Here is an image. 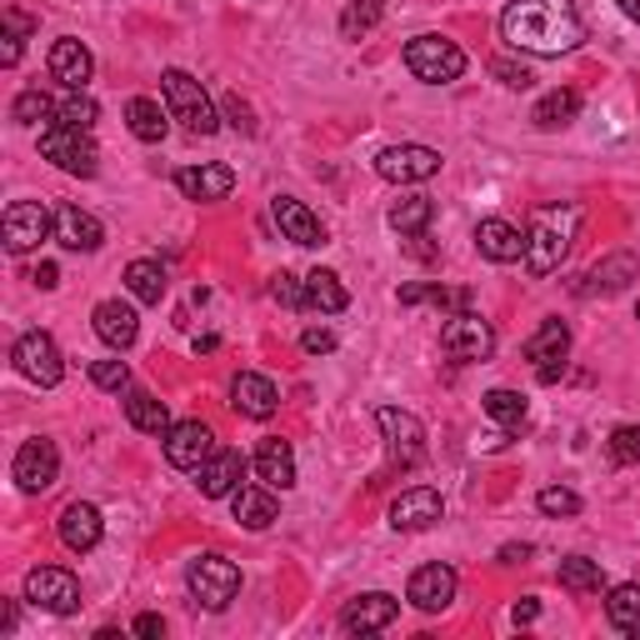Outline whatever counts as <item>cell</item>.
<instances>
[{"instance_id":"d4e9b609","label":"cell","mask_w":640,"mask_h":640,"mask_svg":"<svg viewBox=\"0 0 640 640\" xmlns=\"http://www.w3.org/2000/svg\"><path fill=\"white\" fill-rule=\"evenodd\" d=\"M96 336L105 340V346L121 356V350L135 346V336H141V321H135V305L125 301H101L96 305Z\"/></svg>"},{"instance_id":"7dc6e473","label":"cell","mask_w":640,"mask_h":640,"mask_svg":"<svg viewBox=\"0 0 640 640\" xmlns=\"http://www.w3.org/2000/svg\"><path fill=\"white\" fill-rule=\"evenodd\" d=\"M491 76L501 80V86H510V90H526L530 80H536L526 66H516V60H491Z\"/></svg>"},{"instance_id":"30bf717a","label":"cell","mask_w":640,"mask_h":640,"mask_svg":"<svg viewBox=\"0 0 640 640\" xmlns=\"http://www.w3.org/2000/svg\"><path fill=\"white\" fill-rule=\"evenodd\" d=\"M0 236H5V250H11V256H25V250H35L41 240L56 236V215L45 211L41 201H15L11 211H5V221H0Z\"/></svg>"},{"instance_id":"7402d4cb","label":"cell","mask_w":640,"mask_h":640,"mask_svg":"<svg viewBox=\"0 0 640 640\" xmlns=\"http://www.w3.org/2000/svg\"><path fill=\"white\" fill-rule=\"evenodd\" d=\"M475 250H481L485 260H495V266H510V260L526 256V236H520L510 221L491 215V221L475 225Z\"/></svg>"},{"instance_id":"9c48e42d","label":"cell","mask_w":640,"mask_h":640,"mask_svg":"<svg viewBox=\"0 0 640 640\" xmlns=\"http://www.w3.org/2000/svg\"><path fill=\"white\" fill-rule=\"evenodd\" d=\"M25 600L41 610H50V616H76L80 610V581L70 571H60V565H35L31 575H25Z\"/></svg>"},{"instance_id":"ba28073f","label":"cell","mask_w":640,"mask_h":640,"mask_svg":"<svg viewBox=\"0 0 640 640\" xmlns=\"http://www.w3.org/2000/svg\"><path fill=\"white\" fill-rule=\"evenodd\" d=\"M11 360H15V371L25 375V381H35V385H60V375H66V356H60V346L45 330H25L21 340H15V350H11Z\"/></svg>"},{"instance_id":"db71d44e","label":"cell","mask_w":640,"mask_h":640,"mask_svg":"<svg viewBox=\"0 0 640 640\" xmlns=\"http://www.w3.org/2000/svg\"><path fill=\"white\" fill-rule=\"evenodd\" d=\"M135 636H146V640L166 636V620H160V616H141V620H135Z\"/></svg>"},{"instance_id":"4fadbf2b","label":"cell","mask_w":640,"mask_h":640,"mask_svg":"<svg viewBox=\"0 0 640 640\" xmlns=\"http://www.w3.org/2000/svg\"><path fill=\"white\" fill-rule=\"evenodd\" d=\"M440 350L450 360H485L495 350V330L485 326L481 315L461 311V315H450L446 330H440Z\"/></svg>"},{"instance_id":"cb8c5ba5","label":"cell","mask_w":640,"mask_h":640,"mask_svg":"<svg viewBox=\"0 0 640 640\" xmlns=\"http://www.w3.org/2000/svg\"><path fill=\"white\" fill-rule=\"evenodd\" d=\"M256 475H260V485H270V491H291L295 485V450H291V440H281V436H266L256 446Z\"/></svg>"},{"instance_id":"f5cc1de1","label":"cell","mask_w":640,"mask_h":640,"mask_svg":"<svg viewBox=\"0 0 640 640\" xmlns=\"http://www.w3.org/2000/svg\"><path fill=\"white\" fill-rule=\"evenodd\" d=\"M31 281H35V285H41V291H50V285H56V281H60V270H56V266H50V260H41V266H35V270H31Z\"/></svg>"},{"instance_id":"816d5d0a","label":"cell","mask_w":640,"mask_h":640,"mask_svg":"<svg viewBox=\"0 0 640 640\" xmlns=\"http://www.w3.org/2000/svg\"><path fill=\"white\" fill-rule=\"evenodd\" d=\"M510 616H516V626H530V620L540 616V600H536V596H520V600H516V610H510Z\"/></svg>"},{"instance_id":"603a6c76","label":"cell","mask_w":640,"mask_h":640,"mask_svg":"<svg viewBox=\"0 0 640 640\" xmlns=\"http://www.w3.org/2000/svg\"><path fill=\"white\" fill-rule=\"evenodd\" d=\"M240 475H246V456H240V450H215L211 461L201 465V481L195 485H201L205 501H231Z\"/></svg>"},{"instance_id":"8fae6325","label":"cell","mask_w":640,"mask_h":640,"mask_svg":"<svg viewBox=\"0 0 640 640\" xmlns=\"http://www.w3.org/2000/svg\"><path fill=\"white\" fill-rule=\"evenodd\" d=\"M375 176L391 186H420V180L440 176V150L430 146H385L375 156Z\"/></svg>"},{"instance_id":"7c38bea8","label":"cell","mask_w":640,"mask_h":640,"mask_svg":"<svg viewBox=\"0 0 640 640\" xmlns=\"http://www.w3.org/2000/svg\"><path fill=\"white\" fill-rule=\"evenodd\" d=\"M215 450L221 446H215V430L205 420H180V426L166 430V461L176 471H201Z\"/></svg>"},{"instance_id":"4316f807","label":"cell","mask_w":640,"mask_h":640,"mask_svg":"<svg viewBox=\"0 0 640 640\" xmlns=\"http://www.w3.org/2000/svg\"><path fill=\"white\" fill-rule=\"evenodd\" d=\"M90 70H96V60H90V50L76 41V35H60V41L50 45V76H56L66 90H86Z\"/></svg>"},{"instance_id":"52a82bcc","label":"cell","mask_w":640,"mask_h":640,"mask_svg":"<svg viewBox=\"0 0 640 640\" xmlns=\"http://www.w3.org/2000/svg\"><path fill=\"white\" fill-rule=\"evenodd\" d=\"M375 426H381L385 446H391V461L401 465V471H411V465L426 461V426H420L411 411H401V405H381V411H375Z\"/></svg>"},{"instance_id":"6da1fadb","label":"cell","mask_w":640,"mask_h":640,"mask_svg":"<svg viewBox=\"0 0 640 640\" xmlns=\"http://www.w3.org/2000/svg\"><path fill=\"white\" fill-rule=\"evenodd\" d=\"M501 35L526 56H565L585 41V21L571 0H510L501 11Z\"/></svg>"},{"instance_id":"c3c4849f","label":"cell","mask_w":640,"mask_h":640,"mask_svg":"<svg viewBox=\"0 0 640 640\" xmlns=\"http://www.w3.org/2000/svg\"><path fill=\"white\" fill-rule=\"evenodd\" d=\"M225 121L236 125L240 135H256V121H250V105L240 96H225Z\"/></svg>"},{"instance_id":"f6af8a7d","label":"cell","mask_w":640,"mask_h":640,"mask_svg":"<svg viewBox=\"0 0 640 640\" xmlns=\"http://www.w3.org/2000/svg\"><path fill=\"white\" fill-rule=\"evenodd\" d=\"M90 381L101 385V391H131V366L125 360H96L90 366Z\"/></svg>"},{"instance_id":"f1b7e54d","label":"cell","mask_w":640,"mask_h":640,"mask_svg":"<svg viewBox=\"0 0 640 640\" xmlns=\"http://www.w3.org/2000/svg\"><path fill=\"white\" fill-rule=\"evenodd\" d=\"M125 125H131L135 141H166L170 131V111L160 101H150V96H131V105H125Z\"/></svg>"},{"instance_id":"74e56055","label":"cell","mask_w":640,"mask_h":640,"mask_svg":"<svg viewBox=\"0 0 640 640\" xmlns=\"http://www.w3.org/2000/svg\"><path fill=\"white\" fill-rule=\"evenodd\" d=\"M585 281H591V291H606V295L610 291H626V281H636V256H630V250H616V256L600 260Z\"/></svg>"},{"instance_id":"836d02e7","label":"cell","mask_w":640,"mask_h":640,"mask_svg":"<svg viewBox=\"0 0 640 640\" xmlns=\"http://www.w3.org/2000/svg\"><path fill=\"white\" fill-rule=\"evenodd\" d=\"M125 285H131V295L141 305L166 301V270H160V260H131L125 266Z\"/></svg>"},{"instance_id":"5b68a950","label":"cell","mask_w":640,"mask_h":640,"mask_svg":"<svg viewBox=\"0 0 640 640\" xmlns=\"http://www.w3.org/2000/svg\"><path fill=\"white\" fill-rule=\"evenodd\" d=\"M571 231H575V215L561 225V215L555 211H540L536 221H530V231H526V270L530 276H551L555 266L565 260V250H571Z\"/></svg>"},{"instance_id":"e0dca14e","label":"cell","mask_w":640,"mask_h":640,"mask_svg":"<svg viewBox=\"0 0 640 640\" xmlns=\"http://www.w3.org/2000/svg\"><path fill=\"white\" fill-rule=\"evenodd\" d=\"M405 600L416 610H446L450 600H456V571L450 565H420L416 575H411V585H405Z\"/></svg>"},{"instance_id":"b9f144b4","label":"cell","mask_w":640,"mask_h":640,"mask_svg":"<svg viewBox=\"0 0 640 640\" xmlns=\"http://www.w3.org/2000/svg\"><path fill=\"white\" fill-rule=\"evenodd\" d=\"M96 115H101V105L90 101L86 90H70L66 101L56 105V125H70V131H90V125H96Z\"/></svg>"},{"instance_id":"4dcf8cb0","label":"cell","mask_w":640,"mask_h":640,"mask_svg":"<svg viewBox=\"0 0 640 640\" xmlns=\"http://www.w3.org/2000/svg\"><path fill=\"white\" fill-rule=\"evenodd\" d=\"M575 115H581V90L561 86V90H551V96H540L536 111H530V121H536L540 131H561V125H571Z\"/></svg>"},{"instance_id":"7bdbcfd3","label":"cell","mask_w":640,"mask_h":640,"mask_svg":"<svg viewBox=\"0 0 640 640\" xmlns=\"http://www.w3.org/2000/svg\"><path fill=\"white\" fill-rule=\"evenodd\" d=\"M540 516H581V495L565 491V485H546V491L536 495Z\"/></svg>"},{"instance_id":"5bb4252c","label":"cell","mask_w":640,"mask_h":640,"mask_svg":"<svg viewBox=\"0 0 640 640\" xmlns=\"http://www.w3.org/2000/svg\"><path fill=\"white\" fill-rule=\"evenodd\" d=\"M56 475H60L56 440L35 436V440H25V446L15 450V485H21L25 495H41V491H50V485H56Z\"/></svg>"},{"instance_id":"f546056e","label":"cell","mask_w":640,"mask_h":640,"mask_svg":"<svg viewBox=\"0 0 640 640\" xmlns=\"http://www.w3.org/2000/svg\"><path fill=\"white\" fill-rule=\"evenodd\" d=\"M565 356H571V330H565V321H546V326L526 340V360L536 371L540 366H565Z\"/></svg>"},{"instance_id":"60d3db41","label":"cell","mask_w":640,"mask_h":640,"mask_svg":"<svg viewBox=\"0 0 640 640\" xmlns=\"http://www.w3.org/2000/svg\"><path fill=\"white\" fill-rule=\"evenodd\" d=\"M385 15V0H350L346 15H340V35L346 41H360V35H371Z\"/></svg>"},{"instance_id":"6f0895ef","label":"cell","mask_w":640,"mask_h":640,"mask_svg":"<svg viewBox=\"0 0 640 640\" xmlns=\"http://www.w3.org/2000/svg\"><path fill=\"white\" fill-rule=\"evenodd\" d=\"M526 555H530V546H506V551H501V561L516 565V561H526Z\"/></svg>"},{"instance_id":"277c9868","label":"cell","mask_w":640,"mask_h":640,"mask_svg":"<svg viewBox=\"0 0 640 640\" xmlns=\"http://www.w3.org/2000/svg\"><path fill=\"white\" fill-rule=\"evenodd\" d=\"M405 66L426 86H450L465 70V50L456 41H446V35H416V41L405 45Z\"/></svg>"},{"instance_id":"8d00e7d4","label":"cell","mask_w":640,"mask_h":640,"mask_svg":"<svg viewBox=\"0 0 640 640\" xmlns=\"http://www.w3.org/2000/svg\"><path fill=\"white\" fill-rule=\"evenodd\" d=\"M430 215H436V201H430V195H405V201L391 205V231H401V236H426Z\"/></svg>"},{"instance_id":"681fc988","label":"cell","mask_w":640,"mask_h":640,"mask_svg":"<svg viewBox=\"0 0 640 640\" xmlns=\"http://www.w3.org/2000/svg\"><path fill=\"white\" fill-rule=\"evenodd\" d=\"M301 346L311 350V356H330V350H336V336H330V330H321V326H311L301 336Z\"/></svg>"},{"instance_id":"9a60e30c","label":"cell","mask_w":640,"mask_h":640,"mask_svg":"<svg viewBox=\"0 0 640 640\" xmlns=\"http://www.w3.org/2000/svg\"><path fill=\"white\" fill-rule=\"evenodd\" d=\"M395 616H401V600L385 596V591H371V596H356L340 610V630L346 636H375V630L395 626Z\"/></svg>"},{"instance_id":"3957f363","label":"cell","mask_w":640,"mask_h":640,"mask_svg":"<svg viewBox=\"0 0 640 640\" xmlns=\"http://www.w3.org/2000/svg\"><path fill=\"white\" fill-rule=\"evenodd\" d=\"M186 585H191V596L201 600L205 610H225L240 591V565L221 551H205L186 565Z\"/></svg>"},{"instance_id":"d590c367","label":"cell","mask_w":640,"mask_h":640,"mask_svg":"<svg viewBox=\"0 0 640 640\" xmlns=\"http://www.w3.org/2000/svg\"><path fill=\"white\" fill-rule=\"evenodd\" d=\"M561 585L571 591V596H600V591H606V571H600V561L565 555L561 561Z\"/></svg>"},{"instance_id":"bcb514c9","label":"cell","mask_w":640,"mask_h":640,"mask_svg":"<svg viewBox=\"0 0 640 640\" xmlns=\"http://www.w3.org/2000/svg\"><path fill=\"white\" fill-rule=\"evenodd\" d=\"M270 295H276L281 305H291V311H301V305H305V276L276 270V276H270Z\"/></svg>"},{"instance_id":"ee69618b","label":"cell","mask_w":640,"mask_h":640,"mask_svg":"<svg viewBox=\"0 0 640 640\" xmlns=\"http://www.w3.org/2000/svg\"><path fill=\"white\" fill-rule=\"evenodd\" d=\"M606 450H610V461L616 465H636L640 461V426H616L610 440H606Z\"/></svg>"},{"instance_id":"2e32d148","label":"cell","mask_w":640,"mask_h":640,"mask_svg":"<svg viewBox=\"0 0 640 640\" xmlns=\"http://www.w3.org/2000/svg\"><path fill=\"white\" fill-rule=\"evenodd\" d=\"M270 215H276V225H281V236L295 240V246H326V225H321V215H315L311 205H301L295 195H276V201H270Z\"/></svg>"},{"instance_id":"ab89813d","label":"cell","mask_w":640,"mask_h":640,"mask_svg":"<svg viewBox=\"0 0 640 640\" xmlns=\"http://www.w3.org/2000/svg\"><path fill=\"white\" fill-rule=\"evenodd\" d=\"M606 616H610V626L626 630V636L640 626V585L636 581H626V585H616V591H610Z\"/></svg>"},{"instance_id":"44dd1931","label":"cell","mask_w":640,"mask_h":640,"mask_svg":"<svg viewBox=\"0 0 640 640\" xmlns=\"http://www.w3.org/2000/svg\"><path fill=\"white\" fill-rule=\"evenodd\" d=\"M231 405L250 420H270L276 416V405H281V395H276V385H270L260 371H240L236 381H231Z\"/></svg>"},{"instance_id":"91938a15","label":"cell","mask_w":640,"mask_h":640,"mask_svg":"<svg viewBox=\"0 0 640 640\" xmlns=\"http://www.w3.org/2000/svg\"><path fill=\"white\" fill-rule=\"evenodd\" d=\"M636 321H640V301H636Z\"/></svg>"},{"instance_id":"ffe728a7","label":"cell","mask_w":640,"mask_h":640,"mask_svg":"<svg viewBox=\"0 0 640 640\" xmlns=\"http://www.w3.org/2000/svg\"><path fill=\"white\" fill-rule=\"evenodd\" d=\"M176 186L186 201H225L236 191V170L231 166H186L176 170Z\"/></svg>"},{"instance_id":"e575fe53","label":"cell","mask_w":640,"mask_h":640,"mask_svg":"<svg viewBox=\"0 0 640 640\" xmlns=\"http://www.w3.org/2000/svg\"><path fill=\"white\" fill-rule=\"evenodd\" d=\"M481 405H485V416L506 430V436H516V430L526 426V395L520 391H506V385H501V391H485Z\"/></svg>"},{"instance_id":"484cf974","label":"cell","mask_w":640,"mask_h":640,"mask_svg":"<svg viewBox=\"0 0 640 640\" xmlns=\"http://www.w3.org/2000/svg\"><path fill=\"white\" fill-rule=\"evenodd\" d=\"M56 240L66 250H101L105 246V225L96 221L90 211H80V205H60L56 211Z\"/></svg>"},{"instance_id":"d6986e66","label":"cell","mask_w":640,"mask_h":640,"mask_svg":"<svg viewBox=\"0 0 640 640\" xmlns=\"http://www.w3.org/2000/svg\"><path fill=\"white\" fill-rule=\"evenodd\" d=\"M101 530H105V520L90 501H70V506L60 510V540H66V551H76V555L96 551V546H101Z\"/></svg>"},{"instance_id":"8992f818","label":"cell","mask_w":640,"mask_h":640,"mask_svg":"<svg viewBox=\"0 0 640 640\" xmlns=\"http://www.w3.org/2000/svg\"><path fill=\"white\" fill-rule=\"evenodd\" d=\"M41 156L50 166H60L66 176H96V166H101V150H96L90 131H70V125H45Z\"/></svg>"},{"instance_id":"1f68e13d","label":"cell","mask_w":640,"mask_h":640,"mask_svg":"<svg viewBox=\"0 0 640 640\" xmlns=\"http://www.w3.org/2000/svg\"><path fill=\"white\" fill-rule=\"evenodd\" d=\"M305 305H311V311H321V315H340V311H346L350 295H346V285H340L336 270H311V276H305Z\"/></svg>"},{"instance_id":"680465c9","label":"cell","mask_w":640,"mask_h":640,"mask_svg":"<svg viewBox=\"0 0 640 640\" xmlns=\"http://www.w3.org/2000/svg\"><path fill=\"white\" fill-rule=\"evenodd\" d=\"M616 5H620V11H626V15H630V21H636V25H640V0H616Z\"/></svg>"},{"instance_id":"f35d334b","label":"cell","mask_w":640,"mask_h":640,"mask_svg":"<svg viewBox=\"0 0 640 640\" xmlns=\"http://www.w3.org/2000/svg\"><path fill=\"white\" fill-rule=\"evenodd\" d=\"M11 121L15 125H56V101H50V96H45V90H21V96H15L11 101Z\"/></svg>"},{"instance_id":"f907efd6","label":"cell","mask_w":640,"mask_h":640,"mask_svg":"<svg viewBox=\"0 0 640 640\" xmlns=\"http://www.w3.org/2000/svg\"><path fill=\"white\" fill-rule=\"evenodd\" d=\"M0 41H5V45H0V66H15V60H21V41H25V35L5 31V35H0Z\"/></svg>"},{"instance_id":"9f6ffc18","label":"cell","mask_w":640,"mask_h":640,"mask_svg":"<svg viewBox=\"0 0 640 640\" xmlns=\"http://www.w3.org/2000/svg\"><path fill=\"white\" fill-rule=\"evenodd\" d=\"M11 630H15V606L5 600V606H0V636H11Z\"/></svg>"},{"instance_id":"11a10c76","label":"cell","mask_w":640,"mask_h":640,"mask_svg":"<svg viewBox=\"0 0 640 640\" xmlns=\"http://www.w3.org/2000/svg\"><path fill=\"white\" fill-rule=\"evenodd\" d=\"M5 25H11L15 35H31V31H35V21H31L25 11H5Z\"/></svg>"},{"instance_id":"7a4b0ae2","label":"cell","mask_w":640,"mask_h":640,"mask_svg":"<svg viewBox=\"0 0 640 640\" xmlns=\"http://www.w3.org/2000/svg\"><path fill=\"white\" fill-rule=\"evenodd\" d=\"M160 96H166L170 121H180L191 135H215L221 115H215L211 96H205V86L195 76H186V70H166V76H160Z\"/></svg>"},{"instance_id":"83f0119b","label":"cell","mask_w":640,"mask_h":640,"mask_svg":"<svg viewBox=\"0 0 640 640\" xmlns=\"http://www.w3.org/2000/svg\"><path fill=\"white\" fill-rule=\"evenodd\" d=\"M231 510H236V520L246 530H266L270 520L281 516V506H276V491H270V485H236Z\"/></svg>"},{"instance_id":"ac0fdd59","label":"cell","mask_w":640,"mask_h":640,"mask_svg":"<svg viewBox=\"0 0 640 640\" xmlns=\"http://www.w3.org/2000/svg\"><path fill=\"white\" fill-rule=\"evenodd\" d=\"M440 491H430V485H411V491H401L391 501V526L395 530H430L440 520Z\"/></svg>"},{"instance_id":"d6a6232c","label":"cell","mask_w":640,"mask_h":640,"mask_svg":"<svg viewBox=\"0 0 640 640\" xmlns=\"http://www.w3.org/2000/svg\"><path fill=\"white\" fill-rule=\"evenodd\" d=\"M125 420H131L135 430H146V436H166L170 430L166 401H156L150 391H125Z\"/></svg>"}]
</instances>
